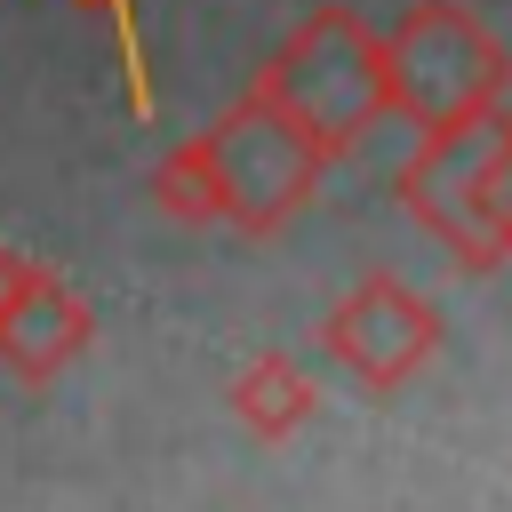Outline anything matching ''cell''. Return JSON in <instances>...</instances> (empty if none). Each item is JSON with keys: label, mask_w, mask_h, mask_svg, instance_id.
Wrapping results in <instances>:
<instances>
[{"label": "cell", "mask_w": 512, "mask_h": 512, "mask_svg": "<svg viewBox=\"0 0 512 512\" xmlns=\"http://www.w3.org/2000/svg\"><path fill=\"white\" fill-rule=\"evenodd\" d=\"M152 208H160L168 224H216V176H208L200 136H184L176 152H160V168H152Z\"/></svg>", "instance_id": "8"}, {"label": "cell", "mask_w": 512, "mask_h": 512, "mask_svg": "<svg viewBox=\"0 0 512 512\" xmlns=\"http://www.w3.org/2000/svg\"><path fill=\"white\" fill-rule=\"evenodd\" d=\"M200 152H208V176H216V216L240 224V232H256V240H272L280 224H296L312 208L320 176H328V152L288 112H272L256 88L216 128H200Z\"/></svg>", "instance_id": "4"}, {"label": "cell", "mask_w": 512, "mask_h": 512, "mask_svg": "<svg viewBox=\"0 0 512 512\" xmlns=\"http://www.w3.org/2000/svg\"><path fill=\"white\" fill-rule=\"evenodd\" d=\"M232 416H240L256 440H296L304 416H312V376H304L288 352H256V360L232 376Z\"/></svg>", "instance_id": "7"}, {"label": "cell", "mask_w": 512, "mask_h": 512, "mask_svg": "<svg viewBox=\"0 0 512 512\" xmlns=\"http://www.w3.org/2000/svg\"><path fill=\"white\" fill-rule=\"evenodd\" d=\"M376 48H384V112L416 128L472 120L512 88V56L464 0H416L392 32H376Z\"/></svg>", "instance_id": "3"}, {"label": "cell", "mask_w": 512, "mask_h": 512, "mask_svg": "<svg viewBox=\"0 0 512 512\" xmlns=\"http://www.w3.org/2000/svg\"><path fill=\"white\" fill-rule=\"evenodd\" d=\"M400 208L464 272L512 264V112L488 104L472 120L424 128V144L400 168Z\"/></svg>", "instance_id": "1"}, {"label": "cell", "mask_w": 512, "mask_h": 512, "mask_svg": "<svg viewBox=\"0 0 512 512\" xmlns=\"http://www.w3.org/2000/svg\"><path fill=\"white\" fill-rule=\"evenodd\" d=\"M328 352L368 384V392H400L432 352H440V312L408 288V280H392V272H368L336 312H328Z\"/></svg>", "instance_id": "5"}, {"label": "cell", "mask_w": 512, "mask_h": 512, "mask_svg": "<svg viewBox=\"0 0 512 512\" xmlns=\"http://www.w3.org/2000/svg\"><path fill=\"white\" fill-rule=\"evenodd\" d=\"M272 112H288L328 160L360 152V136L384 120V48L352 8H312L248 80Z\"/></svg>", "instance_id": "2"}, {"label": "cell", "mask_w": 512, "mask_h": 512, "mask_svg": "<svg viewBox=\"0 0 512 512\" xmlns=\"http://www.w3.org/2000/svg\"><path fill=\"white\" fill-rule=\"evenodd\" d=\"M96 344V312L80 288H64L48 264L24 272V288L0 304V368L16 384H56L80 352Z\"/></svg>", "instance_id": "6"}]
</instances>
